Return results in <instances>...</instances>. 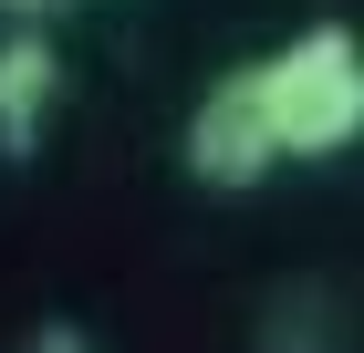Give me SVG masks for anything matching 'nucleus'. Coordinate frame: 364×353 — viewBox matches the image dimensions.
Instances as JSON below:
<instances>
[{"label":"nucleus","mask_w":364,"mask_h":353,"mask_svg":"<svg viewBox=\"0 0 364 353\" xmlns=\"http://www.w3.org/2000/svg\"><path fill=\"white\" fill-rule=\"evenodd\" d=\"M250 73H260V104H271L281 166H312V156L364 146V42H354L343 21L291 31L281 53H260V63H250Z\"/></svg>","instance_id":"obj_1"},{"label":"nucleus","mask_w":364,"mask_h":353,"mask_svg":"<svg viewBox=\"0 0 364 353\" xmlns=\"http://www.w3.org/2000/svg\"><path fill=\"white\" fill-rule=\"evenodd\" d=\"M177 156H188L198 188H219V197L260 188V177L281 166V136H271V104H260V73H250V63H240V73H219L208 94H198V114H188V136H177Z\"/></svg>","instance_id":"obj_2"},{"label":"nucleus","mask_w":364,"mask_h":353,"mask_svg":"<svg viewBox=\"0 0 364 353\" xmlns=\"http://www.w3.org/2000/svg\"><path fill=\"white\" fill-rule=\"evenodd\" d=\"M63 104V53H53V31H11L0 42V156H31L42 146V125H53Z\"/></svg>","instance_id":"obj_3"},{"label":"nucleus","mask_w":364,"mask_h":353,"mask_svg":"<svg viewBox=\"0 0 364 353\" xmlns=\"http://www.w3.org/2000/svg\"><path fill=\"white\" fill-rule=\"evenodd\" d=\"M31 353H84V332H73V322H53L42 343H31Z\"/></svg>","instance_id":"obj_4"},{"label":"nucleus","mask_w":364,"mask_h":353,"mask_svg":"<svg viewBox=\"0 0 364 353\" xmlns=\"http://www.w3.org/2000/svg\"><path fill=\"white\" fill-rule=\"evenodd\" d=\"M0 11H21V21H31V11H53V0H0Z\"/></svg>","instance_id":"obj_5"}]
</instances>
